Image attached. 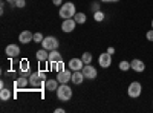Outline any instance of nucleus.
Masks as SVG:
<instances>
[{"mask_svg": "<svg viewBox=\"0 0 153 113\" xmlns=\"http://www.w3.org/2000/svg\"><path fill=\"white\" fill-rule=\"evenodd\" d=\"M83 73H84V77H86L87 80H95V78L98 77L97 69H95L94 66H91V64H84V66H83Z\"/></svg>", "mask_w": 153, "mask_h": 113, "instance_id": "obj_7", "label": "nucleus"}, {"mask_svg": "<svg viewBox=\"0 0 153 113\" xmlns=\"http://www.w3.org/2000/svg\"><path fill=\"white\" fill-rule=\"evenodd\" d=\"M118 67H120V70H123V72H127V70H130L132 69V64H130V61H126V60H123L120 64H118Z\"/></svg>", "mask_w": 153, "mask_h": 113, "instance_id": "obj_23", "label": "nucleus"}, {"mask_svg": "<svg viewBox=\"0 0 153 113\" xmlns=\"http://www.w3.org/2000/svg\"><path fill=\"white\" fill-rule=\"evenodd\" d=\"M81 60H83L84 64H91V63H92V54L91 52H84L83 57H81Z\"/></svg>", "mask_w": 153, "mask_h": 113, "instance_id": "obj_25", "label": "nucleus"}, {"mask_svg": "<svg viewBox=\"0 0 153 113\" xmlns=\"http://www.w3.org/2000/svg\"><path fill=\"white\" fill-rule=\"evenodd\" d=\"M57 80H58L60 84H68V83L72 80V73H71V70L65 69V70L58 72V73H57Z\"/></svg>", "mask_w": 153, "mask_h": 113, "instance_id": "obj_9", "label": "nucleus"}, {"mask_svg": "<svg viewBox=\"0 0 153 113\" xmlns=\"http://www.w3.org/2000/svg\"><path fill=\"white\" fill-rule=\"evenodd\" d=\"M14 5H16V8H25L26 6V2H25V0H17Z\"/></svg>", "mask_w": 153, "mask_h": 113, "instance_id": "obj_28", "label": "nucleus"}, {"mask_svg": "<svg viewBox=\"0 0 153 113\" xmlns=\"http://www.w3.org/2000/svg\"><path fill=\"white\" fill-rule=\"evenodd\" d=\"M74 20L76 21V24H83V23H86L87 17H86L84 12H76V14L74 16Z\"/></svg>", "mask_w": 153, "mask_h": 113, "instance_id": "obj_21", "label": "nucleus"}, {"mask_svg": "<svg viewBox=\"0 0 153 113\" xmlns=\"http://www.w3.org/2000/svg\"><path fill=\"white\" fill-rule=\"evenodd\" d=\"M141 92H143V86L138 81H132L129 84V87H127V95L130 98H139L141 96Z\"/></svg>", "mask_w": 153, "mask_h": 113, "instance_id": "obj_4", "label": "nucleus"}, {"mask_svg": "<svg viewBox=\"0 0 153 113\" xmlns=\"http://www.w3.org/2000/svg\"><path fill=\"white\" fill-rule=\"evenodd\" d=\"M107 52H109L110 55H113V54H115V47H109V49H107Z\"/></svg>", "mask_w": 153, "mask_h": 113, "instance_id": "obj_33", "label": "nucleus"}, {"mask_svg": "<svg viewBox=\"0 0 153 113\" xmlns=\"http://www.w3.org/2000/svg\"><path fill=\"white\" fill-rule=\"evenodd\" d=\"M34 40V34L31 32V31H23V32H20V35H19V41L22 43V44H28V43H31Z\"/></svg>", "mask_w": 153, "mask_h": 113, "instance_id": "obj_13", "label": "nucleus"}, {"mask_svg": "<svg viewBox=\"0 0 153 113\" xmlns=\"http://www.w3.org/2000/svg\"><path fill=\"white\" fill-rule=\"evenodd\" d=\"M83 60L81 58H71L69 60V69L72 70V72H75V70H83Z\"/></svg>", "mask_w": 153, "mask_h": 113, "instance_id": "obj_12", "label": "nucleus"}, {"mask_svg": "<svg viewBox=\"0 0 153 113\" xmlns=\"http://www.w3.org/2000/svg\"><path fill=\"white\" fill-rule=\"evenodd\" d=\"M11 96H12V93H11L9 89H6V87H3V89L0 90V99H2V101H9Z\"/></svg>", "mask_w": 153, "mask_h": 113, "instance_id": "obj_20", "label": "nucleus"}, {"mask_svg": "<svg viewBox=\"0 0 153 113\" xmlns=\"http://www.w3.org/2000/svg\"><path fill=\"white\" fill-rule=\"evenodd\" d=\"M35 57H37V60L38 61H48V58H49V51H46V49H38V51L35 52Z\"/></svg>", "mask_w": 153, "mask_h": 113, "instance_id": "obj_18", "label": "nucleus"}, {"mask_svg": "<svg viewBox=\"0 0 153 113\" xmlns=\"http://www.w3.org/2000/svg\"><path fill=\"white\" fill-rule=\"evenodd\" d=\"M58 46H60L58 38H55V37H52V35L45 37L43 41H42V47L46 49V51H49V52H51V51H55V49H58Z\"/></svg>", "mask_w": 153, "mask_h": 113, "instance_id": "obj_3", "label": "nucleus"}, {"mask_svg": "<svg viewBox=\"0 0 153 113\" xmlns=\"http://www.w3.org/2000/svg\"><path fill=\"white\" fill-rule=\"evenodd\" d=\"M76 26V21L74 18H66V20H63L61 23V31L63 32H66V34H71Z\"/></svg>", "mask_w": 153, "mask_h": 113, "instance_id": "obj_8", "label": "nucleus"}, {"mask_svg": "<svg viewBox=\"0 0 153 113\" xmlns=\"http://www.w3.org/2000/svg\"><path fill=\"white\" fill-rule=\"evenodd\" d=\"M48 61L49 63H57V61H63V58H61V54L57 51H51L49 52V58H48Z\"/></svg>", "mask_w": 153, "mask_h": 113, "instance_id": "obj_19", "label": "nucleus"}, {"mask_svg": "<svg viewBox=\"0 0 153 113\" xmlns=\"http://www.w3.org/2000/svg\"><path fill=\"white\" fill-rule=\"evenodd\" d=\"M91 11H92V14H94V12H97V11H101L100 2H92V3H91Z\"/></svg>", "mask_w": 153, "mask_h": 113, "instance_id": "obj_26", "label": "nucleus"}, {"mask_svg": "<svg viewBox=\"0 0 153 113\" xmlns=\"http://www.w3.org/2000/svg\"><path fill=\"white\" fill-rule=\"evenodd\" d=\"M100 2H103V3H117V2H120V0H100Z\"/></svg>", "mask_w": 153, "mask_h": 113, "instance_id": "obj_30", "label": "nucleus"}, {"mask_svg": "<svg viewBox=\"0 0 153 113\" xmlns=\"http://www.w3.org/2000/svg\"><path fill=\"white\" fill-rule=\"evenodd\" d=\"M3 12H5V3L0 5V14H3Z\"/></svg>", "mask_w": 153, "mask_h": 113, "instance_id": "obj_34", "label": "nucleus"}, {"mask_svg": "<svg viewBox=\"0 0 153 113\" xmlns=\"http://www.w3.org/2000/svg\"><path fill=\"white\" fill-rule=\"evenodd\" d=\"M152 29H153V20H152Z\"/></svg>", "mask_w": 153, "mask_h": 113, "instance_id": "obj_36", "label": "nucleus"}, {"mask_svg": "<svg viewBox=\"0 0 153 113\" xmlns=\"http://www.w3.org/2000/svg\"><path fill=\"white\" fill-rule=\"evenodd\" d=\"M61 2H63V0H52V5H55V6H58V5H63Z\"/></svg>", "mask_w": 153, "mask_h": 113, "instance_id": "obj_31", "label": "nucleus"}, {"mask_svg": "<svg viewBox=\"0 0 153 113\" xmlns=\"http://www.w3.org/2000/svg\"><path fill=\"white\" fill-rule=\"evenodd\" d=\"M43 34H40V32H37V34H34V43H42L43 41Z\"/></svg>", "mask_w": 153, "mask_h": 113, "instance_id": "obj_27", "label": "nucleus"}, {"mask_svg": "<svg viewBox=\"0 0 153 113\" xmlns=\"http://www.w3.org/2000/svg\"><path fill=\"white\" fill-rule=\"evenodd\" d=\"M19 70L22 72V75H25V77H29V75L32 73L31 72V66H29V61L26 58H23L20 63H19Z\"/></svg>", "mask_w": 153, "mask_h": 113, "instance_id": "obj_10", "label": "nucleus"}, {"mask_svg": "<svg viewBox=\"0 0 153 113\" xmlns=\"http://www.w3.org/2000/svg\"><path fill=\"white\" fill-rule=\"evenodd\" d=\"M146 37H147V40H149V41H153V29H150V31H147V34H146Z\"/></svg>", "mask_w": 153, "mask_h": 113, "instance_id": "obj_29", "label": "nucleus"}, {"mask_svg": "<svg viewBox=\"0 0 153 113\" xmlns=\"http://www.w3.org/2000/svg\"><path fill=\"white\" fill-rule=\"evenodd\" d=\"M5 54H6L9 58H16V57H19V54H20V47H19V44H8L6 49H5Z\"/></svg>", "mask_w": 153, "mask_h": 113, "instance_id": "obj_11", "label": "nucleus"}, {"mask_svg": "<svg viewBox=\"0 0 153 113\" xmlns=\"http://www.w3.org/2000/svg\"><path fill=\"white\" fill-rule=\"evenodd\" d=\"M72 95H74V92H72V89H71L68 84H60L58 86V89H57V98L60 99V101H63V103L71 101Z\"/></svg>", "mask_w": 153, "mask_h": 113, "instance_id": "obj_2", "label": "nucleus"}, {"mask_svg": "<svg viewBox=\"0 0 153 113\" xmlns=\"http://www.w3.org/2000/svg\"><path fill=\"white\" fill-rule=\"evenodd\" d=\"M51 67H52V70H55L57 73L61 72V70H65V63L63 61H57V63H49Z\"/></svg>", "mask_w": 153, "mask_h": 113, "instance_id": "obj_22", "label": "nucleus"}, {"mask_svg": "<svg viewBox=\"0 0 153 113\" xmlns=\"http://www.w3.org/2000/svg\"><path fill=\"white\" fill-rule=\"evenodd\" d=\"M58 84H60V83H58L57 78H49V80L45 81V87H46V90H48V92H57Z\"/></svg>", "mask_w": 153, "mask_h": 113, "instance_id": "obj_14", "label": "nucleus"}, {"mask_svg": "<svg viewBox=\"0 0 153 113\" xmlns=\"http://www.w3.org/2000/svg\"><path fill=\"white\" fill-rule=\"evenodd\" d=\"M29 84V77H25V75H22L20 78H17V81H16V87L17 89H25Z\"/></svg>", "mask_w": 153, "mask_h": 113, "instance_id": "obj_17", "label": "nucleus"}, {"mask_svg": "<svg viewBox=\"0 0 153 113\" xmlns=\"http://www.w3.org/2000/svg\"><path fill=\"white\" fill-rule=\"evenodd\" d=\"M104 18H106V14H104L103 11H97V12H94V20H95V21L101 23Z\"/></svg>", "mask_w": 153, "mask_h": 113, "instance_id": "obj_24", "label": "nucleus"}, {"mask_svg": "<svg viewBox=\"0 0 153 113\" xmlns=\"http://www.w3.org/2000/svg\"><path fill=\"white\" fill-rule=\"evenodd\" d=\"M130 64H132V70H135V72H138V73H141V72H144V70H146V64H144V61L138 60V58L132 60V61H130Z\"/></svg>", "mask_w": 153, "mask_h": 113, "instance_id": "obj_15", "label": "nucleus"}, {"mask_svg": "<svg viewBox=\"0 0 153 113\" xmlns=\"http://www.w3.org/2000/svg\"><path fill=\"white\" fill-rule=\"evenodd\" d=\"M84 78H86V77H84L83 70H75V72H72V80H71V81H72L75 86H80Z\"/></svg>", "mask_w": 153, "mask_h": 113, "instance_id": "obj_16", "label": "nucleus"}, {"mask_svg": "<svg viewBox=\"0 0 153 113\" xmlns=\"http://www.w3.org/2000/svg\"><path fill=\"white\" fill-rule=\"evenodd\" d=\"M76 14V9H75V5L72 2H68V3H63L60 6V17L63 20L66 18H74V16Z\"/></svg>", "mask_w": 153, "mask_h": 113, "instance_id": "obj_1", "label": "nucleus"}, {"mask_svg": "<svg viewBox=\"0 0 153 113\" xmlns=\"http://www.w3.org/2000/svg\"><path fill=\"white\" fill-rule=\"evenodd\" d=\"M29 84L32 87H35V89H38V87L45 86V80L40 77V75H38V72H34V73L29 75Z\"/></svg>", "mask_w": 153, "mask_h": 113, "instance_id": "obj_5", "label": "nucleus"}, {"mask_svg": "<svg viewBox=\"0 0 153 113\" xmlns=\"http://www.w3.org/2000/svg\"><path fill=\"white\" fill-rule=\"evenodd\" d=\"M65 112H66V110L61 109V107H57V109H55V113H65Z\"/></svg>", "mask_w": 153, "mask_h": 113, "instance_id": "obj_32", "label": "nucleus"}, {"mask_svg": "<svg viewBox=\"0 0 153 113\" xmlns=\"http://www.w3.org/2000/svg\"><path fill=\"white\" fill-rule=\"evenodd\" d=\"M6 2H8V3H9V5H14V3H16V2H17V0H6Z\"/></svg>", "mask_w": 153, "mask_h": 113, "instance_id": "obj_35", "label": "nucleus"}, {"mask_svg": "<svg viewBox=\"0 0 153 113\" xmlns=\"http://www.w3.org/2000/svg\"><path fill=\"white\" fill-rule=\"evenodd\" d=\"M98 64L103 67V69H107L112 66V55L109 52H104V54H101L100 58H98Z\"/></svg>", "mask_w": 153, "mask_h": 113, "instance_id": "obj_6", "label": "nucleus"}]
</instances>
